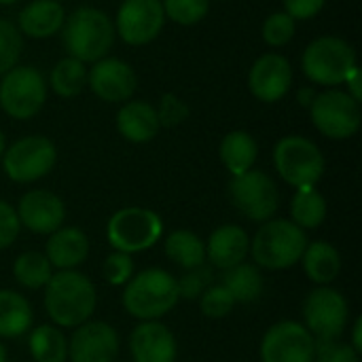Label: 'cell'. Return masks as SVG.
<instances>
[{"mask_svg":"<svg viewBox=\"0 0 362 362\" xmlns=\"http://www.w3.org/2000/svg\"><path fill=\"white\" fill-rule=\"evenodd\" d=\"M316 339L312 333L293 320L274 325L261 341L263 362H314Z\"/></svg>","mask_w":362,"mask_h":362,"instance_id":"cell-15","label":"cell"},{"mask_svg":"<svg viewBox=\"0 0 362 362\" xmlns=\"http://www.w3.org/2000/svg\"><path fill=\"white\" fill-rule=\"evenodd\" d=\"M274 165L284 182L295 189L316 187L325 174L322 151L303 136H284L274 146Z\"/></svg>","mask_w":362,"mask_h":362,"instance_id":"cell-7","label":"cell"},{"mask_svg":"<svg viewBox=\"0 0 362 362\" xmlns=\"http://www.w3.org/2000/svg\"><path fill=\"white\" fill-rule=\"evenodd\" d=\"M165 19L178 25H195L206 19L210 0H161Z\"/></svg>","mask_w":362,"mask_h":362,"instance_id":"cell-33","label":"cell"},{"mask_svg":"<svg viewBox=\"0 0 362 362\" xmlns=\"http://www.w3.org/2000/svg\"><path fill=\"white\" fill-rule=\"evenodd\" d=\"M87 255H89V240L76 227H59L57 231H53L45 252L51 267H57L62 272L78 267L81 263H85Z\"/></svg>","mask_w":362,"mask_h":362,"instance_id":"cell-23","label":"cell"},{"mask_svg":"<svg viewBox=\"0 0 362 362\" xmlns=\"http://www.w3.org/2000/svg\"><path fill=\"white\" fill-rule=\"evenodd\" d=\"M0 159L4 174L13 182L28 185L45 178L55 168L57 148L45 136H23L4 148Z\"/></svg>","mask_w":362,"mask_h":362,"instance_id":"cell-10","label":"cell"},{"mask_svg":"<svg viewBox=\"0 0 362 362\" xmlns=\"http://www.w3.org/2000/svg\"><path fill=\"white\" fill-rule=\"evenodd\" d=\"M47 81L34 66H15L0 76V108L15 121L36 117L47 102Z\"/></svg>","mask_w":362,"mask_h":362,"instance_id":"cell-6","label":"cell"},{"mask_svg":"<svg viewBox=\"0 0 362 362\" xmlns=\"http://www.w3.org/2000/svg\"><path fill=\"white\" fill-rule=\"evenodd\" d=\"M161 233H163V221L159 218V214L138 206L117 210L106 227L110 246L117 252H125V255H134L151 248L153 244L159 242Z\"/></svg>","mask_w":362,"mask_h":362,"instance_id":"cell-8","label":"cell"},{"mask_svg":"<svg viewBox=\"0 0 362 362\" xmlns=\"http://www.w3.org/2000/svg\"><path fill=\"white\" fill-rule=\"evenodd\" d=\"M155 110H157V119H159L161 127H176V125L185 123L191 115L189 104L172 91H165L159 98V106Z\"/></svg>","mask_w":362,"mask_h":362,"instance_id":"cell-37","label":"cell"},{"mask_svg":"<svg viewBox=\"0 0 362 362\" xmlns=\"http://www.w3.org/2000/svg\"><path fill=\"white\" fill-rule=\"evenodd\" d=\"M178 299L176 278L159 267H151L138 276H132L123 293L125 310L142 322L159 320L174 310Z\"/></svg>","mask_w":362,"mask_h":362,"instance_id":"cell-3","label":"cell"},{"mask_svg":"<svg viewBox=\"0 0 362 362\" xmlns=\"http://www.w3.org/2000/svg\"><path fill=\"white\" fill-rule=\"evenodd\" d=\"M221 284L231 293L235 303H252L263 293V276L255 265L240 263L223 272Z\"/></svg>","mask_w":362,"mask_h":362,"instance_id":"cell-27","label":"cell"},{"mask_svg":"<svg viewBox=\"0 0 362 362\" xmlns=\"http://www.w3.org/2000/svg\"><path fill=\"white\" fill-rule=\"evenodd\" d=\"M218 157L231 176H240V174L252 170V165L259 157V144L248 132L233 129L221 140Z\"/></svg>","mask_w":362,"mask_h":362,"instance_id":"cell-24","label":"cell"},{"mask_svg":"<svg viewBox=\"0 0 362 362\" xmlns=\"http://www.w3.org/2000/svg\"><path fill=\"white\" fill-rule=\"evenodd\" d=\"M308 235L293 221L276 218L263 223L250 242V252L257 265L265 269H288L301 261L308 248Z\"/></svg>","mask_w":362,"mask_h":362,"instance_id":"cell-5","label":"cell"},{"mask_svg":"<svg viewBox=\"0 0 362 362\" xmlns=\"http://www.w3.org/2000/svg\"><path fill=\"white\" fill-rule=\"evenodd\" d=\"M19 0H0V6H11V4H17Z\"/></svg>","mask_w":362,"mask_h":362,"instance_id":"cell-48","label":"cell"},{"mask_svg":"<svg viewBox=\"0 0 362 362\" xmlns=\"http://www.w3.org/2000/svg\"><path fill=\"white\" fill-rule=\"evenodd\" d=\"M66 11L57 0H32L17 13V30L25 38L45 40L59 34Z\"/></svg>","mask_w":362,"mask_h":362,"instance_id":"cell-20","label":"cell"},{"mask_svg":"<svg viewBox=\"0 0 362 362\" xmlns=\"http://www.w3.org/2000/svg\"><path fill=\"white\" fill-rule=\"evenodd\" d=\"M87 87L106 104H123L136 93L138 74L125 59L106 55L87 68Z\"/></svg>","mask_w":362,"mask_h":362,"instance_id":"cell-14","label":"cell"},{"mask_svg":"<svg viewBox=\"0 0 362 362\" xmlns=\"http://www.w3.org/2000/svg\"><path fill=\"white\" fill-rule=\"evenodd\" d=\"M199 308H202L204 316H208V318H225L233 312L235 299L223 284H216V286H208L202 293Z\"/></svg>","mask_w":362,"mask_h":362,"instance_id":"cell-36","label":"cell"},{"mask_svg":"<svg viewBox=\"0 0 362 362\" xmlns=\"http://www.w3.org/2000/svg\"><path fill=\"white\" fill-rule=\"evenodd\" d=\"M57 2H62V0H57Z\"/></svg>","mask_w":362,"mask_h":362,"instance_id":"cell-50","label":"cell"},{"mask_svg":"<svg viewBox=\"0 0 362 362\" xmlns=\"http://www.w3.org/2000/svg\"><path fill=\"white\" fill-rule=\"evenodd\" d=\"M4 148H6V140H4V134H2V129H0V157H2V153H4Z\"/></svg>","mask_w":362,"mask_h":362,"instance_id":"cell-46","label":"cell"},{"mask_svg":"<svg viewBox=\"0 0 362 362\" xmlns=\"http://www.w3.org/2000/svg\"><path fill=\"white\" fill-rule=\"evenodd\" d=\"M310 119L314 127L331 140H348L358 134L362 123L361 104L344 89H329L314 98Z\"/></svg>","mask_w":362,"mask_h":362,"instance_id":"cell-9","label":"cell"},{"mask_svg":"<svg viewBox=\"0 0 362 362\" xmlns=\"http://www.w3.org/2000/svg\"><path fill=\"white\" fill-rule=\"evenodd\" d=\"M314 362H361V354L350 346L335 341H316Z\"/></svg>","mask_w":362,"mask_h":362,"instance_id":"cell-39","label":"cell"},{"mask_svg":"<svg viewBox=\"0 0 362 362\" xmlns=\"http://www.w3.org/2000/svg\"><path fill=\"white\" fill-rule=\"evenodd\" d=\"M356 66V51L341 36H318L305 47L301 55V70L305 78L329 89L344 85Z\"/></svg>","mask_w":362,"mask_h":362,"instance_id":"cell-4","label":"cell"},{"mask_svg":"<svg viewBox=\"0 0 362 362\" xmlns=\"http://www.w3.org/2000/svg\"><path fill=\"white\" fill-rule=\"evenodd\" d=\"M134 276V261L129 255L125 252H112L106 257L104 263V278L112 284V286H123L132 280Z\"/></svg>","mask_w":362,"mask_h":362,"instance_id":"cell-40","label":"cell"},{"mask_svg":"<svg viewBox=\"0 0 362 362\" xmlns=\"http://www.w3.org/2000/svg\"><path fill=\"white\" fill-rule=\"evenodd\" d=\"M23 51V36L8 19H0V76L19 64Z\"/></svg>","mask_w":362,"mask_h":362,"instance_id":"cell-35","label":"cell"},{"mask_svg":"<svg viewBox=\"0 0 362 362\" xmlns=\"http://www.w3.org/2000/svg\"><path fill=\"white\" fill-rule=\"evenodd\" d=\"M119 354V335L108 322H85L76 327L68 344L72 362H115Z\"/></svg>","mask_w":362,"mask_h":362,"instance_id":"cell-17","label":"cell"},{"mask_svg":"<svg viewBox=\"0 0 362 362\" xmlns=\"http://www.w3.org/2000/svg\"><path fill=\"white\" fill-rule=\"evenodd\" d=\"M282 4L284 13L291 15L295 21H310L316 15H320L327 0H282Z\"/></svg>","mask_w":362,"mask_h":362,"instance_id":"cell-42","label":"cell"},{"mask_svg":"<svg viewBox=\"0 0 362 362\" xmlns=\"http://www.w3.org/2000/svg\"><path fill=\"white\" fill-rule=\"evenodd\" d=\"M316 95H318V93H316V89H314L312 85H303V87H299V91H297V100H299V104L305 106V108L312 106V102H314Z\"/></svg>","mask_w":362,"mask_h":362,"instance_id":"cell-44","label":"cell"},{"mask_svg":"<svg viewBox=\"0 0 362 362\" xmlns=\"http://www.w3.org/2000/svg\"><path fill=\"white\" fill-rule=\"evenodd\" d=\"M212 280H214V274L206 265H199V267H193V269H185L180 280H176L178 297H182V299H197V297H202V293L208 286H212Z\"/></svg>","mask_w":362,"mask_h":362,"instance_id":"cell-38","label":"cell"},{"mask_svg":"<svg viewBox=\"0 0 362 362\" xmlns=\"http://www.w3.org/2000/svg\"><path fill=\"white\" fill-rule=\"evenodd\" d=\"M161 0H123L115 17V34L129 47L151 45L165 25Z\"/></svg>","mask_w":362,"mask_h":362,"instance_id":"cell-13","label":"cell"},{"mask_svg":"<svg viewBox=\"0 0 362 362\" xmlns=\"http://www.w3.org/2000/svg\"><path fill=\"white\" fill-rule=\"evenodd\" d=\"M295 32H297V21L291 15H286L284 11H276V13L267 15V19L261 25V36H263L265 45H269L274 49L286 47L295 38Z\"/></svg>","mask_w":362,"mask_h":362,"instance_id":"cell-34","label":"cell"},{"mask_svg":"<svg viewBox=\"0 0 362 362\" xmlns=\"http://www.w3.org/2000/svg\"><path fill=\"white\" fill-rule=\"evenodd\" d=\"M19 229H21V225H19L15 208L0 199V250L8 248L17 240Z\"/></svg>","mask_w":362,"mask_h":362,"instance_id":"cell-41","label":"cell"},{"mask_svg":"<svg viewBox=\"0 0 362 362\" xmlns=\"http://www.w3.org/2000/svg\"><path fill=\"white\" fill-rule=\"evenodd\" d=\"M165 257L182 269H193L206 263V244L193 231L180 229L165 240Z\"/></svg>","mask_w":362,"mask_h":362,"instance_id":"cell-30","label":"cell"},{"mask_svg":"<svg viewBox=\"0 0 362 362\" xmlns=\"http://www.w3.org/2000/svg\"><path fill=\"white\" fill-rule=\"evenodd\" d=\"M129 350L134 362H174L176 339L168 327L157 320L142 322L129 337Z\"/></svg>","mask_w":362,"mask_h":362,"instance_id":"cell-19","label":"cell"},{"mask_svg":"<svg viewBox=\"0 0 362 362\" xmlns=\"http://www.w3.org/2000/svg\"><path fill=\"white\" fill-rule=\"evenodd\" d=\"M216 2H225V0H216Z\"/></svg>","mask_w":362,"mask_h":362,"instance_id":"cell-49","label":"cell"},{"mask_svg":"<svg viewBox=\"0 0 362 362\" xmlns=\"http://www.w3.org/2000/svg\"><path fill=\"white\" fill-rule=\"evenodd\" d=\"M47 87H51V91L64 100L78 95L87 87V64L68 55L57 59L49 72Z\"/></svg>","mask_w":362,"mask_h":362,"instance_id":"cell-26","label":"cell"},{"mask_svg":"<svg viewBox=\"0 0 362 362\" xmlns=\"http://www.w3.org/2000/svg\"><path fill=\"white\" fill-rule=\"evenodd\" d=\"M95 286L74 269L57 272L45 286V310L49 318L64 329L85 325L95 310Z\"/></svg>","mask_w":362,"mask_h":362,"instance_id":"cell-2","label":"cell"},{"mask_svg":"<svg viewBox=\"0 0 362 362\" xmlns=\"http://www.w3.org/2000/svg\"><path fill=\"white\" fill-rule=\"evenodd\" d=\"M303 318L305 329L316 341H335L348 325V301L339 291L320 286L308 295L303 303Z\"/></svg>","mask_w":362,"mask_h":362,"instance_id":"cell-12","label":"cell"},{"mask_svg":"<svg viewBox=\"0 0 362 362\" xmlns=\"http://www.w3.org/2000/svg\"><path fill=\"white\" fill-rule=\"evenodd\" d=\"M0 362H6V350H4L2 344H0Z\"/></svg>","mask_w":362,"mask_h":362,"instance_id":"cell-47","label":"cell"},{"mask_svg":"<svg viewBox=\"0 0 362 362\" xmlns=\"http://www.w3.org/2000/svg\"><path fill=\"white\" fill-rule=\"evenodd\" d=\"M291 216L297 227L305 229H318L327 218V199L316 187H303L297 189L293 202H291Z\"/></svg>","mask_w":362,"mask_h":362,"instance_id":"cell-29","label":"cell"},{"mask_svg":"<svg viewBox=\"0 0 362 362\" xmlns=\"http://www.w3.org/2000/svg\"><path fill=\"white\" fill-rule=\"evenodd\" d=\"M231 204L255 223H267L278 210L280 193L272 176L261 170H248L229 182Z\"/></svg>","mask_w":362,"mask_h":362,"instance_id":"cell-11","label":"cell"},{"mask_svg":"<svg viewBox=\"0 0 362 362\" xmlns=\"http://www.w3.org/2000/svg\"><path fill=\"white\" fill-rule=\"evenodd\" d=\"M15 212H17L19 225L40 235H51L64 225V218H66L64 202L55 193L42 191V189L28 191L19 199V206Z\"/></svg>","mask_w":362,"mask_h":362,"instance_id":"cell-18","label":"cell"},{"mask_svg":"<svg viewBox=\"0 0 362 362\" xmlns=\"http://www.w3.org/2000/svg\"><path fill=\"white\" fill-rule=\"evenodd\" d=\"M344 85H346V93L352 98V100H356L358 104L362 102V74H361V66H356L350 74H348V78L344 81Z\"/></svg>","mask_w":362,"mask_h":362,"instance_id":"cell-43","label":"cell"},{"mask_svg":"<svg viewBox=\"0 0 362 362\" xmlns=\"http://www.w3.org/2000/svg\"><path fill=\"white\" fill-rule=\"evenodd\" d=\"M32 327V308L15 291H0V337L13 339Z\"/></svg>","mask_w":362,"mask_h":362,"instance_id":"cell-28","label":"cell"},{"mask_svg":"<svg viewBox=\"0 0 362 362\" xmlns=\"http://www.w3.org/2000/svg\"><path fill=\"white\" fill-rule=\"evenodd\" d=\"M293 87V64L280 53H263L248 70V89L263 104H276Z\"/></svg>","mask_w":362,"mask_h":362,"instance_id":"cell-16","label":"cell"},{"mask_svg":"<svg viewBox=\"0 0 362 362\" xmlns=\"http://www.w3.org/2000/svg\"><path fill=\"white\" fill-rule=\"evenodd\" d=\"M248 252H250L248 233L238 225H221L218 229L212 231L206 244V259H210V263L223 272L244 263Z\"/></svg>","mask_w":362,"mask_h":362,"instance_id":"cell-22","label":"cell"},{"mask_svg":"<svg viewBox=\"0 0 362 362\" xmlns=\"http://www.w3.org/2000/svg\"><path fill=\"white\" fill-rule=\"evenodd\" d=\"M301 261H303V269L308 278L320 286H329L341 272V257L337 248L329 242L308 244Z\"/></svg>","mask_w":362,"mask_h":362,"instance_id":"cell-25","label":"cell"},{"mask_svg":"<svg viewBox=\"0 0 362 362\" xmlns=\"http://www.w3.org/2000/svg\"><path fill=\"white\" fill-rule=\"evenodd\" d=\"M62 47L68 57L83 64H93L108 55L115 45V23L106 11L98 6H76L66 15L59 30Z\"/></svg>","mask_w":362,"mask_h":362,"instance_id":"cell-1","label":"cell"},{"mask_svg":"<svg viewBox=\"0 0 362 362\" xmlns=\"http://www.w3.org/2000/svg\"><path fill=\"white\" fill-rule=\"evenodd\" d=\"M361 333H362V318H356V322H354V331H352V348L361 354L362 352V339H361Z\"/></svg>","mask_w":362,"mask_h":362,"instance_id":"cell-45","label":"cell"},{"mask_svg":"<svg viewBox=\"0 0 362 362\" xmlns=\"http://www.w3.org/2000/svg\"><path fill=\"white\" fill-rule=\"evenodd\" d=\"M117 129L132 144L151 142L161 125L157 119V110L151 102L144 100H127L121 104L117 112Z\"/></svg>","mask_w":362,"mask_h":362,"instance_id":"cell-21","label":"cell"},{"mask_svg":"<svg viewBox=\"0 0 362 362\" xmlns=\"http://www.w3.org/2000/svg\"><path fill=\"white\" fill-rule=\"evenodd\" d=\"M30 354L36 362H66L68 341L51 325H40L30 335Z\"/></svg>","mask_w":362,"mask_h":362,"instance_id":"cell-31","label":"cell"},{"mask_svg":"<svg viewBox=\"0 0 362 362\" xmlns=\"http://www.w3.org/2000/svg\"><path fill=\"white\" fill-rule=\"evenodd\" d=\"M13 276L21 286H25L30 291H36V288L47 286V282L53 276V267H51V263L47 261L45 255H40V252H23L21 257H17V261L13 265Z\"/></svg>","mask_w":362,"mask_h":362,"instance_id":"cell-32","label":"cell"}]
</instances>
